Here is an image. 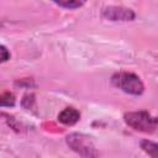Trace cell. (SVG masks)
<instances>
[{
  "label": "cell",
  "mask_w": 158,
  "mask_h": 158,
  "mask_svg": "<svg viewBox=\"0 0 158 158\" xmlns=\"http://www.w3.org/2000/svg\"><path fill=\"white\" fill-rule=\"evenodd\" d=\"M123 120L127 126L139 132L152 133L158 130V117H153L148 111L144 110L126 112L123 115Z\"/></svg>",
  "instance_id": "cell-1"
},
{
  "label": "cell",
  "mask_w": 158,
  "mask_h": 158,
  "mask_svg": "<svg viewBox=\"0 0 158 158\" xmlns=\"http://www.w3.org/2000/svg\"><path fill=\"white\" fill-rule=\"evenodd\" d=\"M111 84L130 95H142L144 91V85L138 75L131 72H117L111 77Z\"/></svg>",
  "instance_id": "cell-2"
},
{
  "label": "cell",
  "mask_w": 158,
  "mask_h": 158,
  "mask_svg": "<svg viewBox=\"0 0 158 158\" xmlns=\"http://www.w3.org/2000/svg\"><path fill=\"white\" fill-rule=\"evenodd\" d=\"M65 142L72 151L81 158H99V152L89 136L84 133H70L65 137Z\"/></svg>",
  "instance_id": "cell-3"
},
{
  "label": "cell",
  "mask_w": 158,
  "mask_h": 158,
  "mask_svg": "<svg viewBox=\"0 0 158 158\" xmlns=\"http://www.w3.org/2000/svg\"><path fill=\"white\" fill-rule=\"evenodd\" d=\"M102 16L110 21H133L136 14L132 9L117 5H110L102 9Z\"/></svg>",
  "instance_id": "cell-4"
},
{
  "label": "cell",
  "mask_w": 158,
  "mask_h": 158,
  "mask_svg": "<svg viewBox=\"0 0 158 158\" xmlns=\"http://www.w3.org/2000/svg\"><path fill=\"white\" fill-rule=\"evenodd\" d=\"M80 118V112L75 107H65L58 114V121L65 126L75 125Z\"/></svg>",
  "instance_id": "cell-5"
},
{
  "label": "cell",
  "mask_w": 158,
  "mask_h": 158,
  "mask_svg": "<svg viewBox=\"0 0 158 158\" xmlns=\"http://www.w3.org/2000/svg\"><path fill=\"white\" fill-rule=\"evenodd\" d=\"M141 148L151 158H158V143L157 142H153L149 139H143L141 142Z\"/></svg>",
  "instance_id": "cell-6"
},
{
  "label": "cell",
  "mask_w": 158,
  "mask_h": 158,
  "mask_svg": "<svg viewBox=\"0 0 158 158\" xmlns=\"http://www.w3.org/2000/svg\"><path fill=\"white\" fill-rule=\"evenodd\" d=\"M56 5L64 7V9H69V10H74L78 9L80 6L84 5V1H77V0H72V1H54Z\"/></svg>",
  "instance_id": "cell-7"
},
{
  "label": "cell",
  "mask_w": 158,
  "mask_h": 158,
  "mask_svg": "<svg viewBox=\"0 0 158 158\" xmlns=\"http://www.w3.org/2000/svg\"><path fill=\"white\" fill-rule=\"evenodd\" d=\"M0 104L2 107L5 106H14L15 104V95L10 91H6V93H2L1 98H0Z\"/></svg>",
  "instance_id": "cell-8"
},
{
  "label": "cell",
  "mask_w": 158,
  "mask_h": 158,
  "mask_svg": "<svg viewBox=\"0 0 158 158\" xmlns=\"http://www.w3.org/2000/svg\"><path fill=\"white\" fill-rule=\"evenodd\" d=\"M0 53H1V62H2V63L10 59V52L6 49L5 46H1V47H0Z\"/></svg>",
  "instance_id": "cell-9"
}]
</instances>
